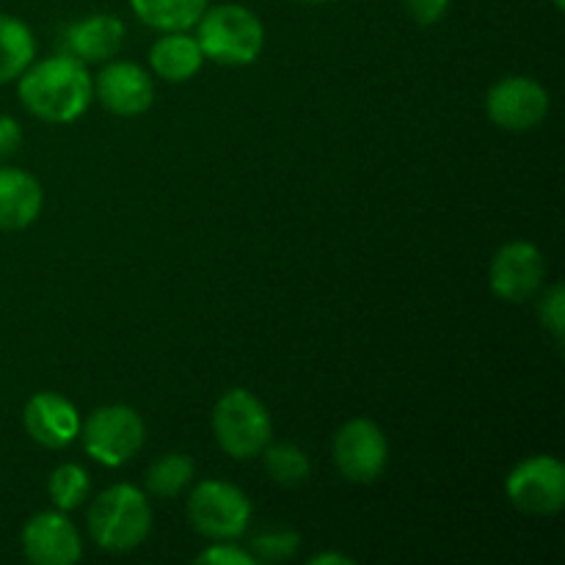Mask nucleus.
<instances>
[{"label":"nucleus","mask_w":565,"mask_h":565,"mask_svg":"<svg viewBox=\"0 0 565 565\" xmlns=\"http://www.w3.org/2000/svg\"><path fill=\"white\" fill-rule=\"evenodd\" d=\"M17 81L20 103L47 125H70L86 114L94 99V81L86 64L70 53L33 61Z\"/></svg>","instance_id":"obj_1"},{"label":"nucleus","mask_w":565,"mask_h":565,"mask_svg":"<svg viewBox=\"0 0 565 565\" xmlns=\"http://www.w3.org/2000/svg\"><path fill=\"white\" fill-rule=\"evenodd\" d=\"M152 533V508L147 494L130 483L105 489L88 508V535L110 555L138 550Z\"/></svg>","instance_id":"obj_2"},{"label":"nucleus","mask_w":565,"mask_h":565,"mask_svg":"<svg viewBox=\"0 0 565 565\" xmlns=\"http://www.w3.org/2000/svg\"><path fill=\"white\" fill-rule=\"evenodd\" d=\"M196 42L204 58L221 66H248L265 47L263 20L241 3L213 6L199 17Z\"/></svg>","instance_id":"obj_3"},{"label":"nucleus","mask_w":565,"mask_h":565,"mask_svg":"<svg viewBox=\"0 0 565 565\" xmlns=\"http://www.w3.org/2000/svg\"><path fill=\"white\" fill-rule=\"evenodd\" d=\"M213 434L221 450L235 461L257 458L274 436V419L254 392L230 390L213 408Z\"/></svg>","instance_id":"obj_4"},{"label":"nucleus","mask_w":565,"mask_h":565,"mask_svg":"<svg viewBox=\"0 0 565 565\" xmlns=\"http://www.w3.org/2000/svg\"><path fill=\"white\" fill-rule=\"evenodd\" d=\"M81 439L86 456L103 467H125L141 452L147 441V425L141 414L125 403L99 406L81 423Z\"/></svg>","instance_id":"obj_5"},{"label":"nucleus","mask_w":565,"mask_h":565,"mask_svg":"<svg viewBox=\"0 0 565 565\" xmlns=\"http://www.w3.org/2000/svg\"><path fill=\"white\" fill-rule=\"evenodd\" d=\"M188 522L210 541H237L252 524V502L226 480H202L188 497Z\"/></svg>","instance_id":"obj_6"},{"label":"nucleus","mask_w":565,"mask_h":565,"mask_svg":"<svg viewBox=\"0 0 565 565\" xmlns=\"http://www.w3.org/2000/svg\"><path fill=\"white\" fill-rule=\"evenodd\" d=\"M505 494L527 516H555L565 508V467L555 456H530L511 469Z\"/></svg>","instance_id":"obj_7"},{"label":"nucleus","mask_w":565,"mask_h":565,"mask_svg":"<svg viewBox=\"0 0 565 565\" xmlns=\"http://www.w3.org/2000/svg\"><path fill=\"white\" fill-rule=\"evenodd\" d=\"M390 461L386 436L373 419H348L334 436V463L340 475L351 483L370 486L384 475Z\"/></svg>","instance_id":"obj_8"},{"label":"nucleus","mask_w":565,"mask_h":565,"mask_svg":"<svg viewBox=\"0 0 565 565\" xmlns=\"http://www.w3.org/2000/svg\"><path fill=\"white\" fill-rule=\"evenodd\" d=\"M550 92L539 81L511 75L497 81L486 97V114L497 127L511 132L535 130L550 116Z\"/></svg>","instance_id":"obj_9"},{"label":"nucleus","mask_w":565,"mask_h":565,"mask_svg":"<svg viewBox=\"0 0 565 565\" xmlns=\"http://www.w3.org/2000/svg\"><path fill=\"white\" fill-rule=\"evenodd\" d=\"M546 279V259L539 246L527 241L505 243L491 259L489 285L497 298L508 303L530 301L541 292Z\"/></svg>","instance_id":"obj_10"},{"label":"nucleus","mask_w":565,"mask_h":565,"mask_svg":"<svg viewBox=\"0 0 565 565\" xmlns=\"http://www.w3.org/2000/svg\"><path fill=\"white\" fill-rule=\"evenodd\" d=\"M22 555L33 565H75L83 557L81 533L64 511L36 513L22 527Z\"/></svg>","instance_id":"obj_11"},{"label":"nucleus","mask_w":565,"mask_h":565,"mask_svg":"<svg viewBox=\"0 0 565 565\" xmlns=\"http://www.w3.org/2000/svg\"><path fill=\"white\" fill-rule=\"evenodd\" d=\"M94 81V97L114 116H141L152 108L154 83L141 64L105 61Z\"/></svg>","instance_id":"obj_12"},{"label":"nucleus","mask_w":565,"mask_h":565,"mask_svg":"<svg viewBox=\"0 0 565 565\" xmlns=\"http://www.w3.org/2000/svg\"><path fill=\"white\" fill-rule=\"evenodd\" d=\"M22 425L36 445L47 450H64L81 434V414L75 403L66 401L58 392H36L25 403Z\"/></svg>","instance_id":"obj_13"},{"label":"nucleus","mask_w":565,"mask_h":565,"mask_svg":"<svg viewBox=\"0 0 565 565\" xmlns=\"http://www.w3.org/2000/svg\"><path fill=\"white\" fill-rule=\"evenodd\" d=\"M125 44V22L114 14H92L72 22L64 31V53L75 55L83 64L110 61Z\"/></svg>","instance_id":"obj_14"},{"label":"nucleus","mask_w":565,"mask_h":565,"mask_svg":"<svg viewBox=\"0 0 565 565\" xmlns=\"http://www.w3.org/2000/svg\"><path fill=\"white\" fill-rule=\"evenodd\" d=\"M44 191L33 174L22 169H0V232L28 230L39 218Z\"/></svg>","instance_id":"obj_15"},{"label":"nucleus","mask_w":565,"mask_h":565,"mask_svg":"<svg viewBox=\"0 0 565 565\" xmlns=\"http://www.w3.org/2000/svg\"><path fill=\"white\" fill-rule=\"evenodd\" d=\"M204 53L199 47L196 36L188 31H169L152 44L149 50V66L158 77L169 83H185L202 70Z\"/></svg>","instance_id":"obj_16"},{"label":"nucleus","mask_w":565,"mask_h":565,"mask_svg":"<svg viewBox=\"0 0 565 565\" xmlns=\"http://www.w3.org/2000/svg\"><path fill=\"white\" fill-rule=\"evenodd\" d=\"M132 11L143 25L160 33L188 31L207 11L210 0H130Z\"/></svg>","instance_id":"obj_17"},{"label":"nucleus","mask_w":565,"mask_h":565,"mask_svg":"<svg viewBox=\"0 0 565 565\" xmlns=\"http://www.w3.org/2000/svg\"><path fill=\"white\" fill-rule=\"evenodd\" d=\"M36 58V39L22 20L0 14V86L17 81Z\"/></svg>","instance_id":"obj_18"},{"label":"nucleus","mask_w":565,"mask_h":565,"mask_svg":"<svg viewBox=\"0 0 565 565\" xmlns=\"http://www.w3.org/2000/svg\"><path fill=\"white\" fill-rule=\"evenodd\" d=\"M193 475H196V467H193L191 458L182 456V452H169L147 469V491L169 500V497L182 494L191 486Z\"/></svg>","instance_id":"obj_19"},{"label":"nucleus","mask_w":565,"mask_h":565,"mask_svg":"<svg viewBox=\"0 0 565 565\" xmlns=\"http://www.w3.org/2000/svg\"><path fill=\"white\" fill-rule=\"evenodd\" d=\"M259 456L265 458V472L276 480L279 486H301L307 483L309 475H312V463H309V456L296 445H270L265 447Z\"/></svg>","instance_id":"obj_20"},{"label":"nucleus","mask_w":565,"mask_h":565,"mask_svg":"<svg viewBox=\"0 0 565 565\" xmlns=\"http://www.w3.org/2000/svg\"><path fill=\"white\" fill-rule=\"evenodd\" d=\"M88 491H92V478L81 463H61L47 480L50 500L64 513L77 511L88 500Z\"/></svg>","instance_id":"obj_21"},{"label":"nucleus","mask_w":565,"mask_h":565,"mask_svg":"<svg viewBox=\"0 0 565 565\" xmlns=\"http://www.w3.org/2000/svg\"><path fill=\"white\" fill-rule=\"evenodd\" d=\"M301 546V535L292 533V530L285 527H274V530H263L252 539V555L254 561L263 563H281L290 561L292 555Z\"/></svg>","instance_id":"obj_22"},{"label":"nucleus","mask_w":565,"mask_h":565,"mask_svg":"<svg viewBox=\"0 0 565 565\" xmlns=\"http://www.w3.org/2000/svg\"><path fill=\"white\" fill-rule=\"evenodd\" d=\"M539 315L544 329L555 337V342H563L565 334V290L563 285L550 287L544 298L539 301Z\"/></svg>","instance_id":"obj_23"},{"label":"nucleus","mask_w":565,"mask_h":565,"mask_svg":"<svg viewBox=\"0 0 565 565\" xmlns=\"http://www.w3.org/2000/svg\"><path fill=\"white\" fill-rule=\"evenodd\" d=\"M199 565H254L252 552L241 550V546L230 544V541H218L215 546H207L202 555L196 557Z\"/></svg>","instance_id":"obj_24"},{"label":"nucleus","mask_w":565,"mask_h":565,"mask_svg":"<svg viewBox=\"0 0 565 565\" xmlns=\"http://www.w3.org/2000/svg\"><path fill=\"white\" fill-rule=\"evenodd\" d=\"M406 9L419 25H434L450 9V0H406Z\"/></svg>","instance_id":"obj_25"},{"label":"nucleus","mask_w":565,"mask_h":565,"mask_svg":"<svg viewBox=\"0 0 565 565\" xmlns=\"http://www.w3.org/2000/svg\"><path fill=\"white\" fill-rule=\"evenodd\" d=\"M22 143V127L20 121L11 116H0V160L14 154Z\"/></svg>","instance_id":"obj_26"},{"label":"nucleus","mask_w":565,"mask_h":565,"mask_svg":"<svg viewBox=\"0 0 565 565\" xmlns=\"http://www.w3.org/2000/svg\"><path fill=\"white\" fill-rule=\"evenodd\" d=\"M309 565H353V557L340 555V552H323V555H315Z\"/></svg>","instance_id":"obj_27"},{"label":"nucleus","mask_w":565,"mask_h":565,"mask_svg":"<svg viewBox=\"0 0 565 565\" xmlns=\"http://www.w3.org/2000/svg\"><path fill=\"white\" fill-rule=\"evenodd\" d=\"M555 3V9H565V0H552Z\"/></svg>","instance_id":"obj_28"},{"label":"nucleus","mask_w":565,"mask_h":565,"mask_svg":"<svg viewBox=\"0 0 565 565\" xmlns=\"http://www.w3.org/2000/svg\"><path fill=\"white\" fill-rule=\"evenodd\" d=\"M298 3H323V0H298Z\"/></svg>","instance_id":"obj_29"}]
</instances>
